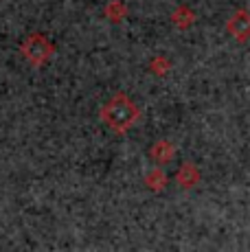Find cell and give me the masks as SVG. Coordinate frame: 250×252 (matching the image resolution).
Returning a JSON list of instances; mask_svg holds the SVG:
<instances>
[{"mask_svg":"<svg viewBox=\"0 0 250 252\" xmlns=\"http://www.w3.org/2000/svg\"><path fill=\"white\" fill-rule=\"evenodd\" d=\"M99 116L112 132L125 134L141 119V110H138L136 103H132V99H129L125 92H119V94H114L112 99L101 108Z\"/></svg>","mask_w":250,"mask_h":252,"instance_id":"6da1fadb","label":"cell"},{"mask_svg":"<svg viewBox=\"0 0 250 252\" xmlns=\"http://www.w3.org/2000/svg\"><path fill=\"white\" fill-rule=\"evenodd\" d=\"M20 53L31 66H42L53 57L55 46H53V42L49 37L42 35V33H33V35H29L27 40L22 42Z\"/></svg>","mask_w":250,"mask_h":252,"instance_id":"7a4b0ae2","label":"cell"},{"mask_svg":"<svg viewBox=\"0 0 250 252\" xmlns=\"http://www.w3.org/2000/svg\"><path fill=\"white\" fill-rule=\"evenodd\" d=\"M228 31L233 33L239 42L248 40L250 37V13L244 11V9L235 13V16L228 20Z\"/></svg>","mask_w":250,"mask_h":252,"instance_id":"3957f363","label":"cell"},{"mask_svg":"<svg viewBox=\"0 0 250 252\" xmlns=\"http://www.w3.org/2000/svg\"><path fill=\"white\" fill-rule=\"evenodd\" d=\"M150 156H152L158 164H167V162L174 160L176 147L169 143V140H156V143L152 145V149H150Z\"/></svg>","mask_w":250,"mask_h":252,"instance_id":"277c9868","label":"cell"},{"mask_svg":"<svg viewBox=\"0 0 250 252\" xmlns=\"http://www.w3.org/2000/svg\"><path fill=\"white\" fill-rule=\"evenodd\" d=\"M176 180H178V184H180L182 189H191V187H195V182L200 180L198 169H195L191 162L182 164L180 171H178V176H176Z\"/></svg>","mask_w":250,"mask_h":252,"instance_id":"5b68a950","label":"cell"},{"mask_svg":"<svg viewBox=\"0 0 250 252\" xmlns=\"http://www.w3.org/2000/svg\"><path fill=\"white\" fill-rule=\"evenodd\" d=\"M145 184H147V189H152V191H162V189L167 187V176L160 171V169H152V171L145 176Z\"/></svg>","mask_w":250,"mask_h":252,"instance_id":"8992f818","label":"cell"},{"mask_svg":"<svg viewBox=\"0 0 250 252\" xmlns=\"http://www.w3.org/2000/svg\"><path fill=\"white\" fill-rule=\"evenodd\" d=\"M171 20H174L180 29H187V27H189V22L193 20V16H191V11H189L187 7H180V9H178V11L174 13V16H171Z\"/></svg>","mask_w":250,"mask_h":252,"instance_id":"52a82bcc","label":"cell"}]
</instances>
